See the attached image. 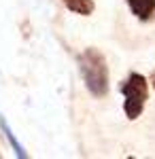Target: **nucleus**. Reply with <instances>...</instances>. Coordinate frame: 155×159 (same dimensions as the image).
Listing matches in <instances>:
<instances>
[{
    "label": "nucleus",
    "mask_w": 155,
    "mask_h": 159,
    "mask_svg": "<svg viewBox=\"0 0 155 159\" xmlns=\"http://www.w3.org/2000/svg\"><path fill=\"white\" fill-rule=\"evenodd\" d=\"M121 93H123V110H125V117L134 121L143 115L147 98H149V81L144 79L143 74L132 72L128 76V81L121 85Z\"/></svg>",
    "instance_id": "obj_2"
},
{
    "label": "nucleus",
    "mask_w": 155,
    "mask_h": 159,
    "mask_svg": "<svg viewBox=\"0 0 155 159\" xmlns=\"http://www.w3.org/2000/svg\"><path fill=\"white\" fill-rule=\"evenodd\" d=\"M79 70L87 91L94 98H104L108 93V66L98 49L89 47L79 55Z\"/></svg>",
    "instance_id": "obj_1"
},
{
    "label": "nucleus",
    "mask_w": 155,
    "mask_h": 159,
    "mask_svg": "<svg viewBox=\"0 0 155 159\" xmlns=\"http://www.w3.org/2000/svg\"><path fill=\"white\" fill-rule=\"evenodd\" d=\"M128 7L140 21H149L155 15V0H128Z\"/></svg>",
    "instance_id": "obj_3"
},
{
    "label": "nucleus",
    "mask_w": 155,
    "mask_h": 159,
    "mask_svg": "<svg viewBox=\"0 0 155 159\" xmlns=\"http://www.w3.org/2000/svg\"><path fill=\"white\" fill-rule=\"evenodd\" d=\"M0 127H2V132H4V136H7V140L11 142V147H13V151H15V155H19V157H28V153H26L24 147L17 142V138L13 136L11 127L7 125V121H4V117H2V115H0Z\"/></svg>",
    "instance_id": "obj_5"
},
{
    "label": "nucleus",
    "mask_w": 155,
    "mask_h": 159,
    "mask_svg": "<svg viewBox=\"0 0 155 159\" xmlns=\"http://www.w3.org/2000/svg\"><path fill=\"white\" fill-rule=\"evenodd\" d=\"M151 85H153V89H155V72L151 74Z\"/></svg>",
    "instance_id": "obj_6"
},
{
    "label": "nucleus",
    "mask_w": 155,
    "mask_h": 159,
    "mask_svg": "<svg viewBox=\"0 0 155 159\" xmlns=\"http://www.w3.org/2000/svg\"><path fill=\"white\" fill-rule=\"evenodd\" d=\"M62 4H64L68 11L77 13V15H83V17L92 15L94 9H96L94 0H62Z\"/></svg>",
    "instance_id": "obj_4"
}]
</instances>
